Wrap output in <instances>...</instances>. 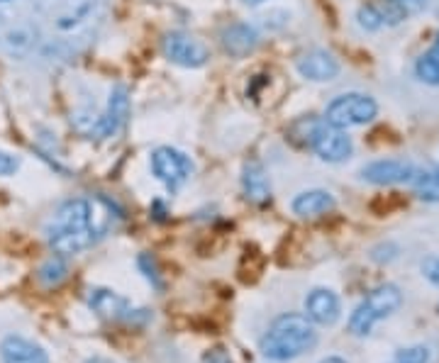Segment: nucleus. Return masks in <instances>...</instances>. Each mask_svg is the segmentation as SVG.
I'll use <instances>...</instances> for the list:
<instances>
[{
  "instance_id": "412c9836",
  "label": "nucleus",
  "mask_w": 439,
  "mask_h": 363,
  "mask_svg": "<svg viewBox=\"0 0 439 363\" xmlns=\"http://www.w3.org/2000/svg\"><path fill=\"white\" fill-rule=\"evenodd\" d=\"M17 168H20V159L15 154H10V151L0 149V178L15 176Z\"/></svg>"
},
{
  "instance_id": "423d86ee",
  "label": "nucleus",
  "mask_w": 439,
  "mask_h": 363,
  "mask_svg": "<svg viewBox=\"0 0 439 363\" xmlns=\"http://www.w3.org/2000/svg\"><path fill=\"white\" fill-rule=\"evenodd\" d=\"M151 173L164 183L169 190H178L193 176V161L188 154L174 146H156L149 159Z\"/></svg>"
},
{
  "instance_id": "c85d7f7f",
  "label": "nucleus",
  "mask_w": 439,
  "mask_h": 363,
  "mask_svg": "<svg viewBox=\"0 0 439 363\" xmlns=\"http://www.w3.org/2000/svg\"><path fill=\"white\" fill-rule=\"evenodd\" d=\"M434 49H437V57H439V35H437V42H434Z\"/></svg>"
},
{
  "instance_id": "dca6fc26",
  "label": "nucleus",
  "mask_w": 439,
  "mask_h": 363,
  "mask_svg": "<svg viewBox=\"0 0 439 363\" xmlns=\"http://www.w3.org/2000/svg\"><path fill=\"white\" fill-rule=\"evenodd\" d=\"M242 188L244 195L252 200V203H266L271 197V183L269 176L263 171V166L259 161H249L242 171Z\"/></svg>"
},
{
  "instance_id": "9d476101",
  "label": "nucleus",
  "mask_w": 439,
  "mask_h": 363,
  "mask_svg": "<svg viewBox=\"0 0 439 363\" xmlns=\"http://www.w3.org/2000/svg\"><path fill=\"white\" fill-rule=\"evenodd\" d=\"M129 115V98H127V88L124 86H115L113 93H110L108 108L105 112L98 117L95 122V135L98 137H115L122 125L127 122Z\"/></svg>"
},
{
  "instance_id": "20e7f679",
  "label": "nucleus",
  "mask_w": 439,
  "mask_h": 363,
  "mask_svg": "<svg viewBox=\"0 0 439 363\" xmlns=\"http://www.w3.org/2000/svg\"><path fill=\"white\" fill-rule=\"evenodd\" d=\"M400 302H403V293L398 286L386 283V286H378L376 291H371L362 300V305L351 312L349 317V332L354 337H366L378 322L391 317L393 312L398 310Z\"/></svg>"
},
{
  "instance_id": "4be33fe9",
  "label": "nucleus",
  "mask_w": 439,
  "mask_h": 363,
  "mask_svg": "<svg viewBox=\"0 0 439 363\" xmlns=\"http://www.w3.org/2000/svg\"><path fill=\"white\" fill-rule=\"evenodd\" d=\"M422 273H424V278H427L429 283L439 286V256H429V259L424 261V264H422Z\"/></svg>"
},
{
  "instance_id": "f257e3e1",
  "label": "nucleus",
  "mask_w": 439,
  "mask_h": 363,
  "mask_svg": "<svg viewBox=\"0 0 439 363\" xmlns=\"http://www.w3.org/2000/svg\"><path fill=\"white\" fill-rule=\"evenodd\" d=\"M103 227L95 222V208L86 197H73L62 203L49 217L44 234L49 246L59 256H73L98 242Z\"/></svg>"
},
{
  "instance_id": "a878e982",
  "label": "nucleus",
  "mask_w": 439,
  "mask_h": 363,
  "mask_svg": "<svg viewBox=\"0 0 439 363\" xmlns=\"http://www.w3.org/2000/svg\"><path fill=\"white\" fill-rule=\"evenodd\" d=\"M322 363H346L344 358H339V356H330V358H325Z\"/></svg>"
},
{
  "instance_id": "f03ea898",
  "label": "nucleus",
  "mask_w": 439,
  "mask_h": 363,
  "mask_svg": "<svg viewBox=\"0 0 439 363\" xmlns=\"http://www.w3.org/2000/svg\"><path fill=\"white\" fill-rule=\"evenodd\" d=\"M317 344L315 324L308 320V315L286 312L271 322V327L261 337L259 351L269 361H293V358L308 353Z\"/></svg>"
},
{
  "instance_id": "1a4fd4ad",
  "label": "nucleus",
  "mask_w": 439,
  "mask_h": 363,
  "mask_svg": "<svg viewBox=\"0 0 439 363\" xmlns=\"http://www.w3.org/2000/svg\"><path fill=\"white\" fill-rule=\"evenodd\" d=\"M298 73L312 84H330L339 76L342 66L330 52L325 49H312V52H305L303 57L298 59Z\"/></svg>"
},
{
  "instance_id": "2eb2a0df",
  "label": "nucleus",
  "mask_w": 439,
  "mask_h": 363,
  "mask_svg": "<svg viewBox=\"0 0 439 363\" xmlns=\"http://www.w3.org/2000/svg\"><path fill=\"white\" fill-rule=\"evenodd\" d=\"M335 195L330 190H320V188H312V190H303L293 197L290 210L298 217H320L325 213L335 210Z\"/></svg>"
},
{
  "instance_id": "ddd939ff",
  "label": "nucleus",
  "mask_w": 439,
  "mask_h": 363,
  "mask_svg": "<svg viewBox=\"0 0 439 363\" xmlns=\"http://www.w3.org/2000/svg\"><path fill=\"white\" fill-rule=\"evenodd\" d=\"M220 39H223L225 52H227L230 57L239 59V57H247V54H252L254 49H256L259 32L254 30L252 25H247V22H232V25H227L223 30Z\"/></svg>"
},
{
  "instance_id": "393cba45",
  "label": "nucleus",
  "mask_w": 439,
  "mask_h": 363,
  "mask_svg": "<svg viewBox=\"0 0 439 363\" xmlns=\"http://www.w3.org/2000/svg\"><path fill=\"white\" fill-rule=\"evenodd\" d=\"M393 3H398V6H403L405 10H420V8L427 6V0H393Z\"/></svg>"
},
{
  "instance_id": "4468645a",
  "label": "nucleus",
  "mask_w": 439,
  "mask_h": 363,
  "mask_svg": "<svg viewBox=\"0 0 439 363\" xmlns=\"http://www.w3.org/2000/svg\"><path fill=\"white\" fill-rule=\"evenodd\" d=\"M3 363H49L47 351L39 344L22 337H6L0 344Z\"/></svg>"
},
{
  "instance_id": "bb28decb",
  "label": "nucleus",
  "mask_w": 439,
  "mask_h": 363,
  "mask_svg": "<svg viewBox=\"0 0 439 363\" xmlns=\"http://www.w3.org/2000/svg\"><path fill=\"white\" fill-rule=\"evenodd\" d=\"M247 6H261V3H266V0H244Z\"/></svg>"
},
{
  "instance_id": "b1692460",
  "label": "nucleus",
  "mask_w": 439,
  "mask_h": 363,
  "mask_svg": "<svg viewBox=\"0 0 439 363\" xmlns=\"http://www.w3.org/2000/svg\"><path fill=\"white\" fill-rule=\"evenodd\" d=\"M140 266L147 271V273H144L147 278L154 280V283H156V278H159V273H156V266H154V261H151V256H149V254H142V256H140Z\"/></svg>"
},
{
  "instance_id": "7ed1b4c3",
  "label": "nucleus",
  "mask_w": 439,
  "mask_h": 363,
  "mask_svg": "<svg viewBox=\"0 0 439 363\" xmlns=\"http://www.w3.org/2000/svg\"><path fill=\"white\" fill-rule=\"evenodd\" d=\"M295 137L303 141L310 151H315L317 159L327 161V164H342L351 156L354 144L346 130L330 125L325 117H300L290 127Z\"/></svg>"
},
{
  "instance_id": "6e6552de",
  "label": "nucleus",
  "mask_w": 439,
  "mask_h": 363,
  "mask_svg": "<svg viewBox=\"0 0 439 363\" xmlns=\"http://www.w3.org/2000/svg\"><path fill=\"white\" fill-rule=\"evenodd\" d=\"M415 164L403 159H378L362 168V178L376 186H398V183H413L418 178Z\"/></svg>"
},
{
  "instance_id": "f3484780",
  "label": "nucleus",
  "mask_w": 439,
  "mask_h": 363,
  "mask_svg": "<svg viewBox=\"0 0 439 363\" xmlns=\"http://www.w3.org/2000/svg\"><path fill=\"white\" fill-rule=\"evenodd\" d=\"M66 273H68V268H66V261H64V256L54 254V256H49V259L39 266V271H37V278H39V283L44 288H57L59 283L66 278Z\"/></svg>"
},
{
  "instance_id": "a211bd4d",
  "label": "nucleus",
  "mask_w": 439,
  "mask_h": 363,
  "mask_svg": "<svg viewBox=\"0 0 439 363\" xmlns=\"http://www.w3.org/2000/svg\"><path fill=\"white\" fill-rule=\"evenodd\" d=\"M415 73L422 84L427 86H439V57L437 54H422L415 61Z\"/></svg>"
},
{
  "instance_id": "aec40b11",
  "label": "nucleus",
  "mask_w": 439,
  "mask_h": 363,
  "mask_svg": "<svg viewBox=\"0 0 439 363\" xmlns=\"http://www.w3.org/2000/svg\"><path fill=\"white\" fill-rule=\"evenodd\" d=\"M388 363H429V349L427 346H410L398 351Z\"/></svg>"
},
{
  "instance_id": "0eeeda50",
  "label": "nucleus",
  "mask_w": 439,
  "mask_h": 363,
  "mask_svg": "<svg viewBox=\"0 0 439 363\" xmlns=\"http://www.w3.org/2000/svg\"><path fill=\"white\" fill-rule=\"evenodd\" d=\"M161 49H164V57L169 59L171 63L183 66V68H200L205 66L207 59H210V52H207L205 44H203L198 37L181 30L164 35Z\"/></svg>"
},
{
  "instance_id": "6ab92c4d",
  "label": "nucleus",
  "mask_w": 439,
  "mask_h": 363,
  "mask_svg": "<svg viewBox=\"0 0 439 363\" xmlns=\"http://www.w3.org/2000/svg\"><path fill=\"white\" fill-rule=\"evenodd\" d=\"M357 20H359V27L366 32H376L383 27V20L381 15H378V8L376 3H368V6H362L357 12Z\"/></svg>"
},
{
  "instance_id": "cd10ccee",
  "label": "nucleus",
  "mask_w": 439,
  "mask_h": 363,
  "mask_svg": "<svg viewBox=\"0 0 439 363\" xmlns=\"http://www.w3.org/2000/svg\"><path fill=\"white\" fill-rule=\"evenodd\" d=\"M88 363H113V361H108V358H93V361H88Z\"/></svg>"
},
{
  "instance_id": "5701e85b",
  "label": "nucleus",
  "mask_w": 439,
  "mask_h": 363,
  "mask_svg": "<svg viewBox=\"0 0 439 363\" xmlns=\"http://www.w3.org/2000/svg\"><path fill=\"white\" fill-rule=\"evenodd\" d=\"M203 363H234V361L232 356H230V351H225L223 346H217L203 356Z\"/></svg>"
},
{
  "instance_id": "9b49d317",
  "label": "nucleus",
  "mask_w": 439,
  "mask_h": 363,
  "mask_svg": "<svg viewBox=\"0 0 439 363\" xmlns=\"http://www.w3.org/2000/svg\"><path fill=\"white\" fill-rule=\"evenodd\" d=\"M305 312H308V320L312 324H322V327H330L339 320V297L330 291V288H315V291L308 293L305 297Z\"/></svg>"
},
{
  "instance_id": "f8f14e48",
  "label": "nucleus",
  "mask_w": 439,
  "mask_h": 363,
  "mask_svg": "<svg viewBox=\"0 0 439 363\" xmlns=\"http://www.w3.org/2000/svg\"><path fill=\"white\" fill-rule=\"evenodd\" d=\"M88 305L105 320H132L137 312L129 307V302L122 295L108 291V288H93L88 293Z\"/></svg>"
},
{
  "instance_id": "39448f33",
  "label": "nucleus",
  "mask_w": 439,
  "mask_h": 363,
  "mask_svg": "<svg viewBox=\"0 0 439 363\" xmlns=\"http://www.w3.org/2000/svg\"><path fill=\"white\" fill-rule=\"evenodd\" d=\"M378 115V103L366 93H342L330 100L325 110V119L339 130L362 127L373 122Z\"/></svg>"
}]
</instances>
